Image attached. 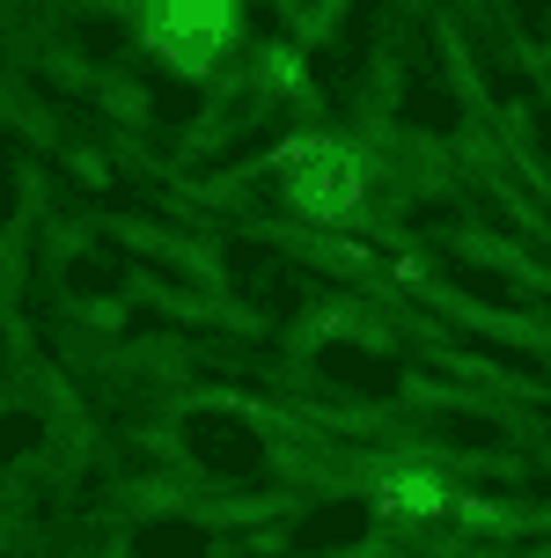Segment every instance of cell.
<instances>
[{"label":"cell","instance_id":"obj_3","mask_svg":"<svg viewBox=\"0 0 551 558\" xmlns=\"http://www.w3.org/2000/svg\"><path fill=\"white\" fill-rule=\"evenodd\" d=\"M441 477L434 471H397L383 485V514H397V522H427V514H441Z\"/></svg>","mask_w":551,"mask_h":558},{"label":"cell","instance_id":"obj_1","mask_svg":"<svg viewBox=\"0 0 551 558\" xmlns=\"http://www.w3.org/2000/svg\"><path fill=\"white\" fill-rule=\"evenodd\" d=\"M140 29L177 74H206L236 37V0H147Z\"/></svg>","mask_w":551,"mask_h":558},{"label":"cell","instance_id":"obj_2","mask_svg":"<svg viewBox=\"0 0 551 558\" xmlns=\"http://www.w3.org/2000/svg\"><path fill=\"white\" fill-rule=\"evenodd\" d=\"M368 192V169L346 140H295L287 147V198L316 221H346Z\"/></svg>","mask_w":551,"mask_h":558}]
</instances>
